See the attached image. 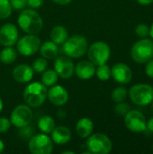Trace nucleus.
I'll return each instance as SVG.
<instances>
[{
  "mask_svg": "<svg viewBox=\"0 0 153 154\" xmlns=\"http://www.w3.org/2000/svg\"><path fill=\"white\" fill-rule=\"evenodd\" d=\"M18 24L20 28L28 34L39 33L43 26L41 15L32 9L23 10L18 17Z\"/></svg>",
  "mask_w": 153,
  "mask_h": 154,
  "instance_id": "1",
  "label": "nucleus"
},
{
  "mask_svg": "<svg viewBox=\"0 0 153 154\" xmlns=\"http://www.w3.org/2000/svg\"><path fill=\"white\" fill-rule=\"evenodd\" d=\"M47 88L42 83L33 82L29 84L23 91V99L27 106L38 107L41 106L47 97Z\"/></svg>",
  "mask_w": 153,
  "mask_h": 154,
  "instance_id": "2",
  "label": "nucleus"
},
{
  "mask_svg": "<svg viewBox=\"0 0 153 154\" xmlns=\"http://www.w3.org/2000/svg\"><path fill=\"white\" fill-rule=\"evenodd\" d=\"M87 41L82 35H74L68 38L63 43V51L66 55L75 59L82 57L87 52Z\"/></svg>",
  "mask_w": 153,
  "mask_h": 154,
  "instance_id": "3",
  "label": "nucleus"
},
{
  "mask_svg": "<svg viewBox=\"0 0 153 154\" xmlns=\"http://www.w3.org/2000/svg\"><path fill=\"white\" fill-rule=\"evenodd\" d=\"M132 58L137 63H146L153 58V41L142 39L137 42L131 51Z\"/></svg>",
  "mask_w": 153,
  "mask_h": 154,
  "instance_id": "4",
  "label": "nucleus"
},
{
  "mask_svg": "<svg viewBox=\"0 0 153 154\" xmlns=\"http://www.w3.org/2000/svg\"><path fill=\"white\" fill-rule=\"evenodd\" d=\"M87 148L90 153L107 154L112 150V143L106 134L97 133L88 138Z\"/></svg>",
  "mask_w": 153,
  "mask_h": 154,
  "instance_id": "5",
  "label": "nucleus"
},
{
  "mask_svg": "<svg viewBox=\"0 0 153 154\" xmlns=\"http://www.w3.org/2000/svg\"><path fill=\"white\" fill-rule=\"evenodd\" d=\"M110 47L104 42H96L93 43L87 51L89 60L96 66L106 64L110 58Z\"/></svg>",
  "mask_w": 153,
  "mask_h": 154,
  "instance_id": "6",
  "label": "nucleus"
},
{
  "mask_svg": "<svg viewBox=\"0 0 153 154\" xmlns=\"http://www.w3.org/2000/svg\"><path fill=\"white\" fill-rule=\"evenodd\" d=\"M132 101L138 106H147L153 98V88L146 84L134 85L130 89Z\"/></svg>",
  "mask_w": 153,
  "mask_h": 154,
  "instance_id": "7",
  "label": "nucleus"
},
{
  "mask_svg": "<svg viewBox=\"0 0 153 154\" xmlns=\"http://www.w3.org/2000/svg\"><path fill=\"white\" fill-rule=\"evenodd\" d=\"M28 146L30 152L33 154H50L53 151L52 140L46 134L32 136Z\"/></svg>",
  "mask_w": 153,
  "mask_h": 154,
  "instance_id": "8",
  "label": "nucleus"
},
{
  "mask_svg": "<svg viewBox=\"0 0 153 154\" xmlns=\"http://www.w3.org/2000/svg\"><path fill=\"white\" fill-rule=\"evenodd\" d=\"M32 118V111L29 106L20 105L16 106L10 116V122L15 127L23 128L26 127Z\"/></svg>",
  "mask_w": 153,
  "mask_h": 154,
  "instance_id": "9",
  "label": "nucleus"
},
{
  "mask_svg": "<svg viewBox=\"0 0 153 154\" xmlns=\"http://www.w3.org/2000/svg\"><path fill=\"white\" fill-rule=\"evenodd\" d=\"M40 47L41 41L35 34L25 35L17 42V51L23 56H32L35 54Z\"/></svg>",
  "mask_w": 153,
  "mask_h": 154,
  "instance_id": "10",
  "label": "nucleus"
},
{
  "mask_svg": "<svg viewBox=\"0 0 153 154\" xmlns=\"http://www.w3.org/2000/svg\"><path fill=\"white\" fill-rule=\"evenodd\" d=\"M126 127L133 133H141L146 130L147 122L145 116L139 111H129L125 115Z\"/></svg>",
  "mask_w": 153,
  "mask_h": 154,
  "instance_id": "11",
  "label": "nucleus"
},
{
  "mask_svg": "<svg viewBox=\"0 0 153 154\" xmlns=\"http://www.w3.org/2000/svg\"><path fill=\"white\" fill-rule=\"evenodd\" d=\"M54 69L58 76L62 79H69L75 71V66L71 60L66 56H60L54 62Z\"/></svg>",
  "mask_w": 153,
  "mask_h": 154,
  "instance_id": "12",
  "label": "nucleus"
},
{
  "mask_svg": "<svg viewBox=\"0 0 153 154\" xmlns=\"http://www.w3.org/2000/svg\"><path fill=\"white\" fill-rule=\"evenodd\" d=\"M18 41V31L13 23H5L0 28V43L6 47L14 45Z\"/></svg>",
  "mask_w": 153,
  "mask_h": 154,
  "instance_id": "13",
  "label": "nucleus"
},
{
  "mask_svg": "<svg viewBox=\"0 0 153 154\" xmlns=\"http://www.w3.org/2000/svg\"><path fill=\"white\" fill-rule=\"evenodd\" d=\"M111 76L120 84H128L132 79L133 72L127 65L124 63H117L111 69Z\"/></svg>",
  "mask_w": 153,
  "mask_h": 154,
  "instance_id": "14",
  "label": "nucleus"
},
{
  "mask_svg": "<svg viewBox=\"0 0 153 154\" xmlns=\"http://www.w3.org/2000/svg\"><path fill=\"white\" fill-rule=\"evenodd\" d=\"M47 97L51 104L58 106L65 105L69 99L68 91L61 86H51L47 92Z\"/></svg>",
  "mask_w": 153,
  "mask_h": 154,
  "instance_id": "15",
  "label": "nucleus"
},
{
  "mask_svg": "<svg viewBox=\"0 0 153 154\" xmlns=\"http://www.w3.org/2000/svg\"><path fill=\"white\" fill-rule=\"evenodd\" d=\"M33 69L29 65H18L13 70V78L19 83H27L32 80L33 77Z\"/></svg>",
  "mask_w": 153,
  "mask_h": 154,
  "instance_id": "16",
  "label": "nucleus"
},
{
  "mask_svg": "<svg viewBox=\"0 0 153 154\" xmlns=\"http://www.w3.org/2000/svg\"><path fill=\"white\" fill-rule=\"evenodd\" d=\"M75 72L79 79H89L96 73L95 65L91 61H88V60L80 61L75 67Z\"/></svg>",
  "mask_w": 153,
  "mask_h": 154,
  "instance_id": "17",
  "label": "nucleus"
},
{
  "mask_svg": "<svg viewBox=\"0 0 153 154\" xmlns=\"http://www.w3.org/2000/svg\"><path fill=\"white\" fill-rule=\"evenodd\" d=\"M71 138V132L66 126L55 127L51 132V139L57 144H66Z\"/></svg>",
  "mask_w": 153,
  "mask_h": 154,
  "instance_id": "18",
  "label": "nucleus"
},
{
  "mask_svg": "<svg viewBox=\"0 0 153 154\" xmlns=\"http://www.w3.org/2000/svg\"><path fill=\"white\" fill-rule=\"evenodd\" d=\"M93 129H94L93 122L89 118H87V117H83L79 119L76 125L77 134L81 138L88 137L92 134Z\"/></svg>",
  "mask_w": 153,
  "mask_h": 154,
  "instance_id": "19",
  "label": "nucleus"
},
{
  "mask_svg": "<svg viewBox=\"0 0 153 154\" xmlns=\"http://www.w3.org/2000/svg\"><path fill=\"white\" fill-rule=\"evenodd\" d=\"M41 54L44 59H54L58 55V46L55 42H45L40 47Z\"/></svg>",
  "mask_w": 153,
  "mask_h": 154,
  "instance_id": "20",
  "label": "nucleus"
},
{
  "mask_svg": "<svg viewBox=\"0 0 153 154\" xmlns=\"http://www.w3.org/2000/svg\"><path fill=\"white\" fill-rule=\"evenodd\" d=\"M50 39L56 44H62L68 39V31L64 26H55L50 32Z\"/></svg>",
  "mask_w": 153,
  "mask_h": 154,
  "instance_id": "21",
  "label": "nucleus"
},
{
  "mask_svg": "<svg viewBox=\"0 0 153 154\" xmlns=\"http://www.w3.org/2000/svg\"><path fill=\"white\" fill-rule=\"evenodd\" d=\"M38 127L43 134H50L55 128V121L51 116H44L38 121Z\"/></svg>",
  "mask_w": 153,
  "mask_h": 154,
  "instance_id": "22",
  "label": "nucleus"
},
{
  "mask_svg": "<svg viewBox=\"0 0 153 154\" xmlns=\"http://www.w3.org/2000/svg\"><path fill=\"white\" fill-rule=\"evenodd\" d=\"M17 57V53L12 47H6L0 52V60L5 64L13 63Z\"/></svg>",
  "mask_w": 153,
  "mask_h": 154,
  "instance_id": "23",
  "label": "nucleus"
},
{
  "mask_svg": "<svg viewBox=\"0 0 153 154\" xmlns=\"http://www.w3.org/2000/svg\"><path fill=\"white\" fill-rule=\"evenodd\" d=\"M58 74L55 70H47L41 76V82L46 87H51L56 84L58 80Z\"/></svg>",
  "mask_w": 153,
  "mask_h": 154,
  "instance_id": "24",
  "label": "nucleus"
},
{
  "mask_svg": "<svg viewBox=\"0 0 153 154\" xmlns=\"http://www.w3.org/2000/svg\"><path fill=\"white\" fill-rule=\"evenodd\" d=\"M96 74L100 80H108L111 77V69L106 64L99 65L98 68L96 69Z\"/></svg>",
  "mask_w": 153,
  "mask_h": 154,
  "instance_id": "25",
  "label": "nucleus"
},
{
  "mask_svg": "<svg viewBox=\"0 0 153 154\" xmlns=\"http://www.w3.org/2000/svg\"><path fill=\"white\" fill-rule=\"evenodd\" d=\"M126 95H127V91H126L125 88L119 87V88H116L113 91V93H112V99L115 103H122L123 101L125 100Z\"/></svg>",
  "mask_w": 153,
  "mask_h": 154,
  "instance_id": "26",
  "label": "nucleus"
},
{
  "mask_svg": "<svg viewBox=\"0 0 153 154\" xmlns=\"http://www.w3.org/2000/svg\"><path fill=\"white\" fill-rule=\"evenodd\" d=\"M12 13V5L9 0H0V18L5 19Z\"/></svg>",
  "mask_w": 153,
  "mask_h": 154,
  "instance_id": "27",
  "label": "nucleus"
},
{
  "mask_svg": "<svg viewBox=\"0 0 153 154\" xmlns=\"http://www.w3.org/2000/svg\"><path fill=\"white\" fill-rule=\"evenodd\" d=\"M48 67V62L47 60L43 58H40V59H37L33 64H32V69L33 71L35 72H38V73H41V72H43Z\"/></svg>",
  "mask_w": 153,
  "mask_h": 154,
  "instance_id": "28",
  "label": "nucleus"
},
{
  "mask_svg": "<svg viewBox=\"0 0 153 154\" xmlns=\"http://www.w3.org/2000/svg\"><path fill=\"white\" fill-rule=\"evenodd\" d=\"M135 32L139 37L143 38V37H146L147 35L150 34V28H149L148 25H146L144 23H141L136 27Z\"/></svg>",
  "mask_w": 153,
  "mask_h": 154,
  "instance_id": "29",
  "label": "nucleus"
},
{
  "mask_svg": "<svg viewBox=\"0 0 153 154\" xmlns=\"http://www.w3.org/2000/svg\"><path fill=\"white\" fill-rule=\"evenodd\" d=\"M9 2L12 5V8L16 10H22L27 5V0H9Z\"/></svg>",
  "mask_w": 153,
  "mask_h": 154,
  "instance_id": "30",
  "label": "nucleus"
},
{
  "mask_svg": "<svg viewBox=\"0 0 153 154\" xmlns=\"http://www.w3.org/2000/svg\"><path fill=\"white\" fill-rule=\"evenodd\" d=\"M11 126V122L5 118V117H1L0 118V133H5L6 131L9 130Z\"/></svg>",
  "mask_w": 153,
  "mask_h": 154,
  "instance_id": "31",
  "label": "nucleus"
},
{
  "mask_svg": "<svg viewBox=\"0 0 153 154\" xmlns=\"http://www.w3.org/2000/svg\"><path fill=\"white\" fill-rule=\"evenodd\" d=\"M115 112L121 116L126 115L129 112V106L126 104H118L115 107Z\"/></svg>",
  "mask_w": 153,
  "mask_h": 154,
  "instance_id": "32",
  "label": "nucleus"
},
{
  "mask_svg": "<svg viewBox=\"0 0 153 154\" xmlns=\"http://www.w3.org/2000/svg\"><path fill=\"white\" fill-rule=\"evenodd\" d=\"M43 0H27V5L32 8H38L41 6Z\"/></svg>",
  "mask_w": 153,
  "mask_h": 154,
  "instance_id": "33",
  "label": "nucleus"
},
{
  "mask_svg": "<svg viewBox=\"0 0 153 154\" xmlns=\"http://www.w3.org/2000/svg\"><path fill=\"white\" fill-rule=\"evenodd\" d=\"M145 71H146V74L149 77L153 78V58L148 61L146 69H145Z\"/></svg>",
  "mask_w": 153,
  "mask_h": 154,
  "instance_id": "34",
  "label": "nucleus"
},
{
  "mask_svg": "<svg viewBox=\"0 0 153 154\" xmlns=\"http://www.w3.org/2000/svg\"><path fill=\"white\" fill-rule=\"evenodd\" d=\"M55 4H58V5H68L71 2V0H52Z\"/></svg>",
  "mask_w": 153,
  "mask_h": 154,
  "instance_id": "35",
  "label": "nucleus"
},
{
  "mask_svg": "<svg viewBox=\"0 0 153 154\" xmlns=\"http://www.w3.org/2000/svg\"><path fill=\"white\" fill-rule=\"evenodd\" d=\"M146 129H148L150 132H152L153 133V117H151V118L149 120V122L147 123V127H146Z\"/></svg>",
  "mask_w": 153,
  "mask_h": 154,
  "instance_id": "36",
  "label": "nucleus"
},
{
  "mask_svg": "<svg viewBox=\"0 0 153 154\" xmlns=\"http://www.w3.org/2000/svg\"><path fill=\"white\" fill-rule=\"evenodd\" d=\"M141 5H151V3H153V0H137Z\"/></svg>",
  "mask_w": 153,
  "mask_h": 154,
  "instance_id": "37",
  "label": "nucleus"
},
{
  "mask_svg": "<svg viewBox=\"0 0 153 154\" xmlns=\"http://www.w3.org/2000/svg\"><path fill=\"white\" fill-rule=\"evenodd\" d=\"M4 148H5V145H4V143L0 140V153L4 151Z\"/></svg>",
  "mask_w": 153,
  "mask_h": 154,
  "instance_id": "38",
  "label": "nucleus"
},
{
  "mask_svg": "<svg viewBox=\"0 0 153 154\" xmlns=\"http://www.w3.org/2000/svg\"><path fill=\"white\" fill-rule=\"evenodd\" d=\"M150 35H151V38H153V23L152 25H151V27L150 28Z\"/></svg>",
  "mask_w": 153,
  "mask_h": 154,
  "instance_id": "39",
  "label": "nucleus"
},
{
  "mask_svg": "<svg viewBox=\"0 0 153 154\" xmlns=\"http://www.w3.org/2000/svg\"><path fill=\"white\" fill-rule=\"evenodd\" d=\"M2 109H3V101H2V99L0 98V112L2 111Z\"/></svg>",
  "mask_w": 153,
  "mask_h": 154,
  "instance_id": "40",
  "label": "nucleus"
},
{
  "mask_svg": "<svg viewBox=\"0 0 153 154\" xmlns=\"http://www.w3.org/2000/svg\"><path fill=\"white\" fill-rule=\"evenodd\" d=\"M67 153L74 154V152H69V151H66V152H62V154H67Z\"/></svg>",
  "mask_w": 153,
  "mask_h": 154,
  "instance_id": "41",
  "label": "nucleus"
},
{
  "mask_svg": "<svg viewBox=\"0 0 153 154\" xmlns=\"http://www.w3.org/2000/svg\"><path fill=\"white\" fill-rule=\"evenodd\" d=\"M151 102H152V109H153V98H152V100H151Z\"/></svg>",
  "mask_w": 153,
  "mask_h": 154,
  "instance_id": "42",
  "label": "nucleus"
},
{
  "mask_svg": "<svg viewBox=\"0 0 153 154\" xmlns=\"http://www.w3.org/2000/svg\"><path fill=\"white\" fill-rule=\"evenodd\" d=\"M152 147H153V145H152Z\"/></svg>",
  "mask_w": 153,
  "mask_h": 154,
  "instance_id": "43",
  "label": "nucleus"
}]
</instances>
